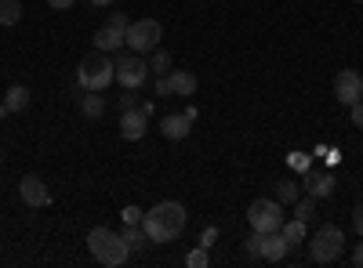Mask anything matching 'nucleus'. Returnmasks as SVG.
Listing matches in <instances>:
<instances>
[{"label": "nucleus", "instance_id": "obj_10", "mask_svg": "<svg viewBox=\"0 0 363 268\" xmlns=\"http://www.w3.org/2000/svg\"><path fill=\"white\" fill-rule=\"evenodd\" d=\"M145 127H149V112H142V105L120 109V134H124V141H138Z\"/></svg>", "mask_w": 363, "mask_h": 268}, {"label": "nucleus", "instance_id": "obj_28", "mask_svg": "<svg viewBox=\"0 0 363 268\" xmlns=\"http://www.w3.org/2000/svg\"><path fill=\"white\" fill-rule=\"evenodd\" d=\"M142 214L145 211H138V206H124V221L128 225H142Z\"/></svg>", "mask_w": 363, "mask_h": 268}, {"label": "nucleus", "instance_id": "obj_4", "mask_svg": "<svg viewBox=\"0 0 363 268\" xmlns=\"http://www.w3.org/2000/svg\"><path fill=\"white\" fill-rule=\"evenodd\" d=\"M342 250H345V232L338 225H320L313 243H309V257L320 261V264H330V261L342 257Z\"/></svg>", "mask_w": 363, "mask_h": 268}, {"label": "nucleus", "instance_id": "obj_21", "mask_svg": "<svg viewBox=\"0 0 363 268\" xmlns=\"http://www.w3.org/2000/svg\"><path fill=\"white\" fill-rule=\"evenodd\" d=\"M294 218L309 225V221L316 218V199H313V196H306V199H294Z\"/></svg>", "mask_w": 363, "mask_h": 268}, {"label": "nucleus", "instance_id": "obj_20", "mask_svg": "<svg viewBox=\"0 0 363 268\" xmlns=\"http://www.w3.org/2000/svg\"><path fill=\"white\" fill-rule=\"evenodd\" d=\"M22 18V0H0V25H15Z\"/></svg>", "mask_w": 363, "mask_h": 268}, {"label": "nucleus", "instance_id": "obj_37", "mask_svg": "<svg viewBox=\"0 0 363 268\" xmlns=\"http://www.w3.org/2000/svg\"><path fill=\"white\" fill-rule=\"evenodd\" d=\"M356 4H363V0H356Z\"/></svg>", "mask_w": 363, "mask_h": 268}, {"label": "nucleus", "instance_id": "obj_30", "mask_svg": "<svg viewBox=\"0 0 363 268\" xmlns=\"http://www.w3.org/2000/svg\"><path fill=\"white\" fill-rule=\"evenodd\" d=\"M352 228H356V235H363V203L352 211Z\"/></svg>", "mask_w": 363, "mask_h": 268}, {"label": "nucleus", "instance_id": "obj_1", "mask_svg": "<svg viewBox=\"0 0 363 268\" xmlns=\"http://www.w3.org/2000/svg\"><path fill=\"white\" fill-rule=\"evenodd\" d=\"M186 221H189L186 206L174 203V199H164L149 214H142V228L149 235V243H174L178 235L186 232Z\"/></svg>", "mask_w": 363, "mask_h": 268}, {"label": "nucleus", "instance_id": "obj_19", "mask_svg": "<svg viewBox=\"0 0 363 268\" xmlns=\"http://www.w3.org/2000/svg\"><path fill=\"white\" fill-rule=\"evenodd\" d=\"M124 243H128V250H131V254H138V250H145V247H149V235H145V228H142V225H128V228H124Z\"/></svg>", "mask_w": 363, "mask_h": 268}, {"label": "nucleus", "instance_id": "obj_16", "mask_svg": "<svg viewBox=\"0 0 363 268\" xmlns=\"http://www.w3.org/2000/svg\"><path fill=\"white\" fill-rule=\"evenodd\" d=\"M280 235H284V240H287V247L294 250L298 243H306V221H298V218L284 221V225H280Z\"/></svg>", "mask_w": 363, "mask_h": 268}, {"label": "nucleus", "instance_id": "obj_13", "mask_svg": "<svg viewBox=\"0 0 363 268\" xmlns=\"http://www.w3.org/2000/svg\"><path fill=\"white\" fill-rule=\"evenodd\" d=\"M160 131H164V138H171V141H182V138H189V131H193V120L186 112H171V116H164L160 120Z\"/></svg>", "mask_w": 363, "mask_h": 268}, {"label": "nucleus", "instance_id": "obj_22", "mask_svg": "<svg viewBox=\"0 0 363 268\" xmlns=\"http://www.w3.org/2000/svg\"><path fill=\"white\" fill-rule=\"evenodd\" d=\"M298 196H301V185H298V182H277V199H280V203H291V206H294Z\"/></svg>", "mask_w": 363, "mask_h": 268}, {"label": "nucleus", "instance_id": "obj_27", "mask_svg": "<svg viewBox=\"0 0 363 268\" xmlns=\"http://www.w3.org/2000/svg\"><path fill=\"white\" fill-rule=\"evenodd\" d=\"M215 240H218V228H215V225L200 232V247H203V250H211V243H215Z\"/></svg>", "mask_w": 363, "mask_h": 268}, {"label": "nucleus", "instance_id": "obj_25", "mask_svg": "<svg viewBox=\"0 0 363 268\" xmlns=\"http://www.w3.org/2000/svg\"><path fill=\"white\" fill-rule=\"evenodd\" d=\"M106 25L120 29V33H128V25H131V22H128V15H124V11H109V22H106Z\"/></svg>", "mask_w": 363, "mask_h": 268}, {"label": "nucleus", "instance_id": "obj_35", "mask_svg": "<svg viewBox=\"0 0 363 268\" xmlns=\"http://www.w3.org/2000/svg\"><path fill=\"white\" fill-rule=\"evenodd\" d=\"M4 116H8V105H4V98H0V120H4Z\"/></svg>", "mask_w": 363, "mask_h": 268}, {"label": "nucleus", "instance_id": "obj_9", "mask_svg": "<svg viewBox=\"0 0 363 268\" xmlns=\"http://www.w3.org/2000/svg\"><path fill=\"white\" fill-rule=\"evenodd\" d=\"M335 98H338L342 105H356V102L363 98V76H359L356 69H342V73L335 76Z\"/></svg>", "mask_w": 363, "mask_h": 268}, {"label": "nucleus", "instance_id": "obj_5", "mask_svg": "<svg viewBox=\"0 0 363 268\" xmlns=\"http://www.w3.org/2000/svg\"><path fill=\"white\" fill-rule=\"evenodd\" d=\"M160 37H164V29L157 18H138L128 25V33H124V44L135 51V54H145V51H157L160 47Z\"/></svg>", "mask_w": 363, "mask_h": 268}, {"label": "nucleus", "instance_id": "obj_12", "mask_svg": "<svg viewBox=\"0 0 363 268\" xmlns=\"http://www.w3.org/2000/svg\"><path fill=\"white\" fill-rule=\"evenodd\" d=\"M301 189H306L313 199H323V196L335 192V177L323 174V170H316V167H309V170H306V177H301Z\"/></svg>", "mask_w": 363, "mask_h": 268}, {"label": "nucleus", "instance_id": "obj_3", "mask_svg": "<svg viewBox=\"0 0 363 268\" xmlns=\"http://www.w3.org/2000/svg\"><path fill=\"white\" fill-rule=\"evenodd\" d=\"M77 83L84 87V91H106L109 83H116V62L106 51L87 54L80 62V69H77Z\"/></svg>", "mask_w": 363, "mask_h": 268}, {"label": "nucleus", "instance_id": "obj_33", "mask_svg": "<svg viewBox=\"0 0 363 268\" xmlns=\"http://www.w3.org/2000/svg\"><path fill=\"white\" fill-rule=\"evenodd\" d=\"M352 264L363 268V243H356V250H352Z\"/></svg>", "mask_w": 363, "mask_h": 268}, {"label": "nucleus", "instance_id": "obj_2", "mask_svg": "<svg viewBox=\"0 0 363 268\" xmlns=\"http://www.w3.org/2000/svg\"><path fill=\"white\" fill-rule=\"evenodd\" d=\"M87 250L106 268H120L131 257V250L124 243V232H113V228H91L87 232Z\"/></svg>", "mask_w": 363, "mask_h": 268}, {"label": "nucleus", "instance_id": "obj_11", "mask_svg": "<svg viewBox=\"0 0 363 268\" xmlns=\"http://www.w3.org/2000/svg\"><path fill=\"white\" fill-rule=\"evenodd\" d=\"M18 192H22V203L33 206V211H37V206H48V203H51V192H48V185L40 182L37 174H26L22 182H18Z\"/></svg>", "mask_w": 363, "mask_h": 268}, {"label": "nucleus", "instance_id": "obj_17", "mask_svg": "<svg viewBox=\"0 0 363 268\" xmlns=\"http://www.w3.org/2000/svg\"><path fill=\"white\" fill-rule=\"evenodd\" d=\"M80 112L91 116V120H99V116L106 112V98H102V91H87V95L80 98Z\"/></svg>", "mask_w": 363, "mask_h": 268}, {"label": "nucleus", "instance_id": "obj_29", "mask_svg": "<svg viewBox=\"0 0 363 268\" xmlns=\"http://www.w3.org/2000/svg\"><path fill=\"white\" fill-rule=\"evenodd\" d=\"M349 116H352V127H363V98L356 105H349Z\"/></svg>", "mask_w": 363, "mask_h": 268}, {"label": "nucleus", "instance_id": "obj_8", "mask_svg": "<svg viewBox=\"0 0 363 268\" xmlns=\"http://www.w3.org/2000/svg\"><path fill=\"white\" fill-rule=\"evenodd\" d=\"M247 250L255 257H262V261H284L291 254V247H287V240L280 232H255L247 240Z\"/></svg>", "mask_w": 363, "mask_h": 268}, {"label": "nucleus", "instance_id": "obj_18", "mask_svg": "<svg viewBox=\"0 0 363 268\" xmlns=\"http://www.w3.org/2000/svg\"><path fill=\"white\" fill-rule=\"evenodd\" d=\"M4 105H8V112H22V109L29 105V87H26V83L8 87V98H4Z\"/></svg>", "mask_w": 363, "mask_h": 268}, {"label": "nucleus", "instance_id": "obj_32", "mask_svg": "<svg viewBox=\"0 0 363 268\" xmlns=\"http://www.w3.org/2000/svg\"><path fill=\"white\" fill-rule=\"evenodd\" d=\"M48 4H51L55 11H69V8L77 4V0H48Z\"/></svg>", "mask_w": 363, "mask_h": 268}, {"label": "nucleus", "instance_id": "obj_34", "mask_svg": "<svg viewBox=\"0 0 363 268\" xmlns=\"http://www.w3.org/2000/svg\"><path fill=\"white\" fill-rule=\"evenodd\" d=\"M135 105H138L135 95H124V98H120V109H135Z\"/></svg>", "mask_w": 363, "mask_h": 268}, {"label": "nucleus", "instance_id": "obj_24", "mask_svg": "<svg viewBox=\"0 0 363 268\" xmlns=\"http://www.w3.org/2000/svg\"><path fill=\"white\" fill-rule=\"evenodd\" d=\"M186 264H189V268H207V264H211V257H207V250H203V247H196V250L186 257Z\"/></svg>", "mask_w": 363, "mask_h": 268}, {"label": "nucleus", "instance_id": "obj_15", "mask_svg": "<svg viewBox=\"0 0 363 268\" xmlns=\"http://www.w3.org/2000/svg\"><path fill=\"white\" fill-rule=\"evenodd\" d=\"M124 47V33H120V29H113V25H102L99 33H95V51H120Z\"/></svg>", "mask_w": 363, "mask_h": 268}, {"label": "nucleus", "instance_id": "obj_36", "mask_svg": "<svg viewBox=\"0 0 363 268\" xmlns=\"http://www.w3.org/2000/svg\"><path fill=\"white\" fill-rule=\"evenodd\" d=\"M91 4H95V8H106V4H113V0H91Z\"/></svg>", "mask_w": 363, "mask_h": 268}, {"label": "nucleus", "instance_id": "obj_14", "mask_svg": "<svg viewBox=\"0 0 363 268\" xmlns=\"http://www.w3.org/2000/svg\"><path fill=\"white\" fill-rule=\"evenodd\" d=\"M171 95H182V98H189V95H196V73H189V69H171Z\"/></svg>", "mask_w": 363, "mask_h": 268}, {"label": "nucleus", "instance_id": "obj_7", "mask_svg": "<svg viewBox=\"0 0 363 268\" xmlns=\"http://www.w3.org/2000/svg\"><path fill=\"white\" fill-rule=\"evenodd\" d=\"M116 83L124 87V91H138V87L149 80V66L142 62V54H116Z\"/></svg>", "mask_w": 363, "mask_h": 268}, {"label": "nucleus", "instance_id": "obj_31", "mask_svg": "<svg viewBox=\"0 0 363 268\" xmlns=\"http://www.w3.org/2000/svg\"><path fill=\"white\" fill-rule=\"evenodd\" d=\"M157 95H160V98H167V95H171V80H167V76H160V80H157Z\"/></svg>", "mask_w": 363, "mask_h": 268}, {"label": "nucleus", "instance_id": "obj_23", "mask_svg": "<svg viewBox=\"0 0 363 268\" xmlns=\"http://www.w3.org/2000/svg\"><path fill=\"white\" fill-rule=\"evenodd\" d=\"M149 69H153L157 76H167V73H171V54H167L164 47H157V51H153V66H149Z\"/></svg>", "mask_w": 363, "mask_h": 268}, {"label": "nucleus", "instance_id": "obj_6", "mask_svg": "<svg viewBox=\"0 0 363 268\" xmlns=\"http://www.w3.org/2000/svg\"><path fill=\"white\" fill-rule=\"evenodd\" d=\"M247 221L255 232H280L284 225V203L280 199H255L247 206Z\"/></svg>", "mask_w": 363, "mask_h": 268}, {"label": "nucleus", "instance_id": "obj_26", "mask_svg": "<svg viewBox=\"0 0 363 268\" xmlns=\"http://www.w3.org/2000/svg\"><path fill=\"white\" fill-rule=\"evenodd\" d=\"M287 163H291L294 170H301V174L309 170V156H306V153H291V156H287Z\"/></svg>", "mask_w": 363, "mask_h": 268}]
</instances>
